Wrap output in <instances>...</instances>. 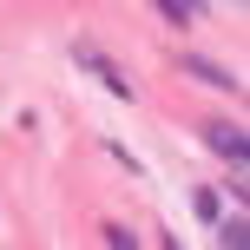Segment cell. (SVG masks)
Segmentation results:
<instances>
[{"instance_id":"obj_1","label":"cell","mask_w":250,"mask_h":250,"mask_svg":"<svg viewBox=\"0 0 250 250\" xmlns=\"http://www.w3.org/2000/svg\"><path fill=\"white\" fill-rule=\"evenodd\" d=\"M204 138H211V151H224V158L244 171V158H250V138H244V125H230V119H204Z\"/></svg>"},{"instance_id":"obj_2","label":"cell","mask_w":250,"mask_h":250,"mask_svg":"<svg viewBox=\"0 0 250 250\" xmlns=\"http://www.w3.org/2000/svg\"><path fill=\"white\" fill-rule=\"evenodd\" d=\"M178 73H191V79H204V86H217V92H237L244 79L230 73V66H217V60H204V53H185L178 60Z\"/></svg>"},{"instance_id":"obj_3","label":"cell","mask_w":250,"mask_h":250,"mask_svg":"<svg viewBox=\"0 0 250 250\" xmlns=\"http://www.w3.org/2000/svg\"><path fill=\"white\" fill-rule=\"evenodd\" d=\"M73 53H79V60H86V66H92V73H99V79H105V86H112V92H125V99H132V86H125V73H119L112 60H99V53H92V46H73Z\"/></svg>"},{"instance_id":"obj_4","label":"cell","mask_w":250,"mask_h":250,"mask_svg":"<svg viewBox=\"0 0 250 250\" xmlns=\"http://www.w3.org/2000/svg\"><path fill=\"white\" fill-rule=\"evenodd\" d=\"M217 244L244 250V244H250V224H244V217H217Z\"/></svg>"},{"instance_id":"obj_5","label":"cell","mask_w":250,"mask_h":250,"mask_svg":"<svg viewBox=\"0 0 250 250\" xmlns=\"http://www.w3.org/2000/svg\"><path fill=\"white\" fill-rule=\"evenodd\" d=\"M158 13L171 26H185V20H198V0H158Z\"/></svg>"},{"instance_id":"obj_6","label":"cell","mask_w":250,"mask_h":250,"mask_svg":"<svg viewBox=\"0 0 250 250\" xmlns=\"http://www.w3.org/2000/svg\"><path fill=\"white\" fill-rule=\"evenodd\" d=\"M230 7H244V0H230Z\"/></svg>"}]
</instances>
